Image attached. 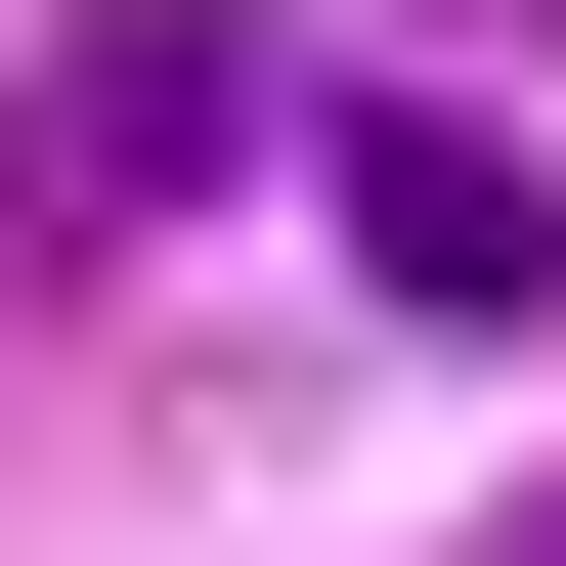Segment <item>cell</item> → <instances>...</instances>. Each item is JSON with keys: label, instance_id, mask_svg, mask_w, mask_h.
<instances>
[{"label": "cell", "instance_id": "6da1fadb", "mask_svg": "<svg viewBox=\"0 0 566 566\" xmlns=\"http://www.w3.org/2000/svg\"><path fill=\"white\" fill-rule=\"evenodd\" d=\"M262 132H305L262 0H44V44H0V262H175Z\"/></svg>", "mask_w": 566, "mask_h": 566}, {"label": "cell", "instance_id": "7a4b0ae2", "mask_svg": "<svg viewBox=\"0 0 566 566\" xmlns=\"http://www.w3.org/2000/svg\"><path fill=\"white\" fill-rule=\"evenodd\" d=\"M305 175H349V262H392V305H566V175L480 132V87H305Z\"/></svg>", "mask_w": 566, "mask_h": 566}, {"label": "cell", "instance_id": "3957f363", "mask_svg": "<svg viewBox=\"0 0 566 566\" xmlns=\"http://www.w3.org/2000/svg\"><path fill=\"white\" fill-rule=\"evenodd\" d=\"M480 566H566V480H523V523H480Z\"/></svg>", "mask_w": 566, "mask_h": 566}]
</instances>
